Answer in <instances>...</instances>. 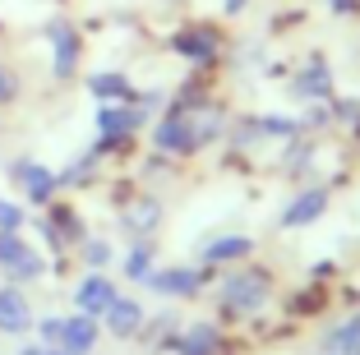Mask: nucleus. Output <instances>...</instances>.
<instances>
[{"instance_id": "nucleus-27", "label": "nucleus", "mask_w": 360, "mask_h": 355, "mask_svg": "<svg viewBox=\"0 0 360 355\" xmlns=\"http://www.w3.org/2000/svg\"><path fill=\"white\" fill-rule=\"evenodd\" d=\"M245 5H250V0H222V10H226V14H240Z\"/></svg>"}, {"instance_id": "nucleus-25", "label": "nucleus", "mask_w": 360, "mask_h": 355, "mask_svg": "<svg viewBox=\"0 0 360 355\" xmlns=\"http://www.w3.org/2000/svg\"><path fill=\"white\" fill-rule=\"evenodd\" d=\"M60 323H65V318H42V323H37V328H42V337H46V346L60 342Z\"/></svg>"}, {"instance_id": "nucleus-24", "label": "nucleus", "mask_w": 360, "mask_h": 355, "mask_svg": "<svg viewBox=\"0 0 360 355\" xmlns=\"http://www.w3.org/2000/svg\"><path fill=\"white\" fill-rule=\"evenodd\" d=\"M14 97H19V79H14V70L0 65V102H14Z\"/></svg>"}, {"instance_id": "nucleus-18", "label": "nucleus", "mask_w": 360, "mask_h": 355, "mask_svg": "<svg viewBox=\"0 0 360 355\" xmlns=\"http://www.w3.org/2000/svg\"><path fill=\"white\" fill-rule=\"evenodd\" d=\"M125 221H129V226L139 231V235H148V231H153V226L162 221V203H158V199H139L134 208L125 212Z\"/></svg>"}, {"instance_id": "nucleus-15", "label": "nucleus", "mask_w": 360, "mask_h": 355, "mask_svg": "<svg viewBox=\"0 0 360 355\" xmlns=\"http://www.w3.org/2000/svg\"><path fill=\"white\" fill-rule=\"evenodd\" d=\"M328 88H333V74H328V65L319 60H309L305 70H300V79H296V93L300 97H328Z\"/></svg>"}, {"instance_id": "nucleus-19", "label": "nucleus", "mask_w": 360, "mask_h": 355, "mask_svg": "<svg viewBox=\"0 0 360 355\" xmlns=\"http://www.w3.org/2000/svg\"><path fill=\"white\" fill-rule=\"evenodd\" d=\"M148 272H153V245H134V250L125 254V277L129 282H148Z\"/></svg>"}, {"instance_id": "nucleus-3", "label": "nucleus", "mask_w": 360, "mask_h": 355, "mask_svg": "<svg viewBox=\"0 0 360 355\" xmlns=\"http://www.w3.org/2000/svg\"><path fill=\"white\" fill-rule=\"evenodd\" d=\"M139 125H148V115H143V106H116V102H106V106H97V134H102V148H111L116 138H125V134H134Z\"/></svg>"}, {"instance_id": "nucleus-23", "label": "nucleus", "mask_w": 360, "mask_h": 355, "mask_svg": "<svg viewBox=\"0 0 360 355\" xmlns=\"http://www.w3.org/2000/svg\"><path fill=\"white\" fill-rule=\"evenodd\" d=\"M84 259H88V268H106V259H111V245H106V240H88V245H84Z\"/></svg>"}, {"instance_id": "nucleus-20", "label": "nucleus", "mask_w": 360, "mask_h": 355, "mask_svg": "<svg viewBox=\"0 0 360 355\" xmlns=\"http://www.w3.org/2000/svg\"><path fill=\"white\" fill-rule=\"evenodd\" d=\"M28 250H32V245L23 240L19 231H0V272H10V268H14V263H19Z\"/></svg>"}, {"instance_id": "nucleus-14", "label": "nucleus", "mask_w": 360, "mask_h": 355, "mask_svg": "<svg viewBox=\"0 0 360 355\" xmlns=\"http://www.w3.org/2000/svg\"><path fill=\"white\" fill-rule=\"evenodd\" d=\"M245 254H255V240L250 235H217V240L203 245V263H236Z\"/></svg>"}, {"instance_id": "nucleus-22", "label": "nucleus", "mask_w": 360, "mask_h": 355, "mask_svg": "<svg viewBox=\"0 0 360 355\" xmlns=\"http://www.w3.org/2000/svg\"><path fill=\"white\" fill-rule=\"evenodd\" d=\"M19 226H23V208L0 194V231H19Z\"/></svg>"}, {"instance_id": "nucleus-1", "label": "nucleus", "mask_w": 360, "mask_h": 355, "mask_svg": "<svg viewBox=\"0 0 360 355\" xmlns=\"http://www.w3.org/2000/svg\"><path fill=\"white\" fill-rule=\"evenodd\" d=\"M268 295H273V277H268L264 268L231 272V277L222 282V304L231 314H255V309H264Z\"/></svg>"}, {"instance_id": "nucleus-28", "label": "nucleus", "mask_w": 360, "mask_h": 355, "mask_svg": "<svg viewBox=\"0 0 360 355\" xmlns=\"http://www.w3.org/2000/svg\"><path fill=\"white\" fill-rule=\"evenodd\" d=\"M333 10H351V0H333Z\"/></svg>"}, {"instance_id": "nucleus-12", "label": "nucleus", "mask_w": 360, "mask_h": 355, "mask_svg": "<svg viewBox=\"0 0 360 355\" xmlns=\"http://www.w3.org/2000/svg\"><path fill=\"white\" fill-rule=\"evenodd\" d=\"M217 342H222V337H217L212 323H190L171 346H176V355H217Z\"/></svg>"}, {"instance_id": "nucleus-4", "label": "nucleus", "mask_w": 360, "mask_h": 355, "mask_svg": "<svg viewBox=\"0 0 360 355\" xmlns=\"http://www.w3.org/2000/svg\"><path fill=\"white\" fill-rule=\"evenodd\" d=\"M46 37H51V74L56 79H70V74L79 70V32L70 28L65 19H56V23H46Z\"/></svg>"}, {"instance_id": "nucleus-6", "label": "nucleus", "mask_w": 360, "mask_h": 355, "mask_svg": "<svg viewBox=\"0 0 360 355\" xmlns=\"http://www.w3.org/2000/svg\"><path fill=\"white\" fill-rule=\"evenodd\" d=\"M153 143L162 148V153H199L194 148V134H190V115H185V106H171L167 115L158 120V129H153Z\"/></svg>"}, {"instance_id": "nucleus-16", "label": "nucleus", "mask_w": 360, "mask_h": 355, "mask_svg": "<svg viewBox=\"0 0 360 355\" xmlns=\"http://www.w3.org/2000/svg\"><path fill=\"white\" fill-rule=\"evenodd\" d=\"M88 93L97 97V102H129V79L125 74H93V79H88Z\"/></svg>"}, {"instance_id": "nucleus-9", "label": "nucleus", "mask_w": 360, "mask_h": 355, "mask_svg": "<svg viewBox=\"0 0 360 355\" xmlns=\"http://www.w3.org/2000/svg\"><path fill=\"white\" fill-rule=\"evenodd\" d=\"M328 212V189H305V194H296V199L282 208V226H309V221H319Z\"/></svg>"}, {"instance_id": "nucleus-26", "label": "nucleus", "mask_w": 360, "mask_h": 355, "mask_svg": "<svg viewBox=\"0 0 360 355\" xmlns=\"http://www.w3.org/2000/svg\"><path fill=\"white\" fill-rule=\"evenodd\" d=\"M19 355H65L60 346H46V342H28V346H19Z\"/></svg>"}, {"instance_id": "nucleus-7", "label": "nucleus", "mask_w": 360, "mask_h": 355, "mask_svg": "<svg viewBox=\"0 0 360 355\" xmlns=\"http://www.w3.org/2000/svg\"><path fill=\"white\" fill-rule=\"evenodd\" d=\"M28 328H32V304H28V295H23L14 282H5V286H0V333L23 337Z\"/></svg>"}, {"instance_id": "nucleus-8", "label": "nucleus", "mask_w": 360, "mask_h": 355, "mask_svg": "<svg viewBox=\"0 0 360 355\" xmlns=\"http://www.w3.org/2000/svg\"><path fill=\"white\" fill-rule=\"evenodd\" d=\"M60 346L65 355H93L97 346V318H88V314H65L60 323Z\"/></svg>"}, {"instance_id": "nucleus-2", "label": "nucleus", "mask_w": 360, "mask_h": 355, "mask_svg": "<svg viewBox=\"0 0 360 355\" xmlns=\"http://www.w3.org/2000/svg\"><path fill=\"white\" fill-rule=\"evenodd\" d=\"M10 171H14V180H19V189H23V199H28L32 208H46V203L56 199V189H60V176H51L42 162H28V157H19Z\"/></svg>"}, {"instance_id": "nucleus-10", "label": "nucleus", "mask_w": 360, "mask_h": 355, "mask_svg": "<svg viewBox=\"0 0 360 355\" xmlns=\"http://www.w3.org/2000/svg\"><path fill=\"white\" fill-rule=\"evenodd\" d=\"M148 286L158 295H194L203 286V272L199 268H162V272H148Z\"/></svg>"}, {"instance_id": "nucleus-13", "label": "nucleus", "mask_w": 360, "mask_h": 355, "mask_svg": "<svg viewBox=\"0 0 360 355\" xmlns=\"http://www.w3.org/2000/svg\"><path fill=\"white\" fill-rule=\"evenodd\" d=\"M106 328L116 337H139V328H143V304L139 300H116L111 309H106Z\"/></svg>"}, {"instance_id": "nucleus-11", "label": "nucleus", "mask_w": 360, "mask_h": 355, "mask_svg": "<svg viewBox=\"0 0 360 355\" xmlns=\"http://www.w3.org/2000/svg\"><path fill=\"white\" fill-rule=\"evenodd\" d=\"M171 46H176V56H185V60H212L217 56V32L212 28H185L171 37Z\"/></svg>"}, {"instance_id": "nucleus-17", "label": "nucleus", "mask_w": 360, "mask_h": 355, "mask_svg": "<svg viewBox=\"0 0 360 355\" xmlns=\"http://www.w3.org/2000/svg\"><path fill=\"white\" fill-rule=\"evenodd\" d=\"M328 355H360V314H351L347 323L328 333Z\"/></svg>"}, {"instance_id": "nucleus-21", "label": "nucleus", "mask_w": 360, "mask_h": 355, "mask_svg": "<svg viewBox=\"0 0 360 355\" xmlns=\"http://www.w3.org/2000/svg\"><path fill=\"white\" fill-rule=\"evenodd\" d=\"M259 125H264V138H296V120H286V115H264V120H259Z\"/></svg>"}, {"instance_id": "nucleus-5", "label": "nucleus", "mask_w": 360, "mask_h": 355, "mask_svg": "<svg viewBox=\"0 0 360 355\" xmlns=\"http://www.w3.org/2000/svg\"><path fill=\"white\" fill-rule=\"evenodd\" d=\"M116 300H120L116 282H111V277H102V272H88L84 282H79V291H75L79 314H88V318H106V309H111Z\"/></svg>"}]
</instances>
